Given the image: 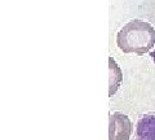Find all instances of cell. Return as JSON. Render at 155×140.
<instances>
[{
  "label": "cell",
  "mask_w": 155,
  "mask_h": 140,
  "mask_svg": "<svg viewBox=\"0 0 155 140\" xmlns=\"http://www.w3.org/2000/svg\"><path fill=\"white\" fill-rule=\"evenodd\" d=\"M116 44L124 53L145 55L155 46V29L141 20L129 21L118 32Z\"/></svg>",
  "instance_id": "cell-1"
},
{
  "label": "cell",
  "mask_w": 155,
  "mask_h": 140,
  "mask_svg": "<svg viewBox=\"0 0 155 140\" xmlns=\"http://www.w3.org/2000/svg\"><path fill=\"white\" fill-rule=\"evenodd\" d=\"M132 134V122L123 113L115 112L109 119V140H129Z\"/></svg>",
  "instance_id": "cell-2"
},
{
  "label": "cell",
  "mask_w": 155,
  "mask_h": 140,
  "mask_svg": "<svg viewBox=\"0 0 155 140\" xmlns=\"http://www.w3.org/2000/svg\"><path fill=\"white\" fill-rule=\"evenodd\" d=\"M136 134L138 140H155V115L146 114L140 118Z\"/></svg>",
  "instance_id": "cell-3"
},
{
  "label": "cell",
  "mask_w": 155,
  "mask_h": 140,
  "mask_svg": "<svg viewBox=\"0 0 155 140\" xmlns=\"http://www.w3.org/2000/svg\"><path fill=\"white\" fill-rule=\"evenodd\" d=\"M110 61V91H109V96H113L116 91H118L119 86H120V82L123 79V75H122V71H120L119 66L116 65V62L113 60V57L109 59Z\"/></svg>",
  "instance_id": "cell-4"
}]
</instances>
